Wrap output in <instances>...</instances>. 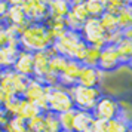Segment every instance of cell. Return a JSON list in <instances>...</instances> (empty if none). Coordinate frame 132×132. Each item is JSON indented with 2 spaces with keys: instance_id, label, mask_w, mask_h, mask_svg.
Here are the masks:
<instances>
[{
  "instance_id": "cell-1",
  "label": "cell",
  "mask_w": 132,
  "mask_h": 132,
  "mask_svg": "<svg viewBox=\"0 0 132 132\" xmlns=\"http://www.w3.org/2000/svg\"><path fill=\"white\" fill-rule=\"evenodd\" d=\"M18 43L21 51L34 54V52L49 49L54 45V40L51 39L48 30H46V25L43 22H31L19 34Z\"/></svg>"
},
{
  "instance_id": "cell-2",
  "label": "cell",
  "mask_w": 132,
  "mask_h": 132,
  "mask_svg": "<svg viewBox=\"0 0 132 132\" xmlns=\"http://www.w3.org/2000/svg\"><path fill=\"white\" fill-rule=\"evenodd\" d=\"M86 46L88 45L83 42V39H82L79 31L67 30V33L64 36L54 42L52 49L58 55H62V56H65L68 60H76L80 62Z\"/></svg>"
},
{
  "instance_id": "cell-3",
  "label": "cell",
  "mask_w": 132,
  "mask_h": 132,
  "mask_svg": "<svg viewBox=\"0 0 132 132\" xmlns=\"http://www.w3.org/2000/svg\"><path fill=\"white\" fill-rule=\"evenodd\" d=\"M68 90H70L74 108L83 110V111H90V113L94 111L98 100L102 96L101 88H86L82 85H74Z\"/></svg>"
},
{
  "instance_id": "cell-4",
  "label": "cell",
  "mask_w": 132,
  "mask_h": 132,
  "mask_svg": "<svg viewBox=\"0 0 132 132\" xmlns=\"http://www.w3.org/2000/svg\"><path fill=\"white\" fill-rule=\"evenodd\" d=\"M74 108L73 104L71 95H70V90L56 85L54 88H49V94H48V111L54 114H61L70 111Z\"/></svg>"
},
{
  "instance_id": "cell-5",
  "label": "cell",
  "mask_w": 132,
  "mask_h": 132,
  "mask_svg": "<svg viewBox=\"0 0 132 132\" xmlns=\"http://www.w3.org/2000/svg\"><path fill=\"white\" fill-rule=\"evenodd\" d=\"M80 36L83 39V42L89 46H95L98 49H102L107 42H105V31L102 28L101 22L98 18H89L86 19L80 28Z\"/></svg>"
},
{
  "instance_id": "cell-6",
  "label": "cell",
  "mask_w": 132,
  "mask_h": 132,
  "mask_svg": "<svg viewBox=\"0 0 132 132\" xmlns=\"http://www.w3.org/2000/svg\"><path fill=\"white\" fill-rule=\"evenodd\" d=\"M48 94H49V86H46L39 79L31 77L22 98L36 104L42 113H48Z\"/></svg>"
},
{
  "instance_id": "cell-7",
  "label": "cell",
  "mask_w": 132,
  "mask_h": 132,
  "mask_svg": "<svg viewBox=\"0 0 132 132\" xmlns=\"http://www.w3.org/2000/svg\"><path fill=\"white\" fill-rule=\"evenodd\" d=\"M94 117L95 119H101V120H113L117 119L120 116V105H119V100H116L111 95H104L98 100L95 108H94Z\"/></svg>"
},
{
  "instance_id": "cell-8",
  "label": "cell",
  "mask_w": 132,
  "mask_h": 132,
  "mask_svg": "<svg viewBox=\"0 0 132 132\" xmlns=\"http://www.w3.org/2000/svg\"><path fill=\"white\" fill-rule=\"evenodd\" d=\"M21 7L30 22H45L49 16L48 3L43 0H25Z\"/></svg>"
},
{
  "instance_id": "cell-9",
  "label": "cell",
  "mask_w": 132,
  "mask_h": 132,
  "mask_svg": "<svg viewBox=\"0 0 132 132\" xmlns=\"http://www.w3.org/2000/svg\"><path fill=\"white\" fill-rule=\"evenodd\" d=\"M122 65V62L119 60V55L116 51V46L113 45H105L100 52V61H98V68L102 73H111L116 71L119 67Z\"/></svg>"
},
{
  "instance_id": "cell-10",
  "label": "cell",
  "mask_w": 132,
  "mask_h": 132,
  "mask_svg": "<svg viewBox=\"0 0 132 132\" xmlns=\"http://www.w3.org/2000/svg\"><path fill=\"white\" fill-rule=\"evenodd\" d=\"M54 49L52 46L46 51H40V52H34L33 54V70H34V74H33V77L39 79V80H42L49 71V60H51V56L55 55Z\"/></svg>"
},
{
  "instance_id": "cell-11",
  "label": "cell",
  "mask_w": 132,
  "mask_h": 132,
  "mask_svg": "<svg viewBox=\"0 0 132 132\" xmlns=\"http://www.w3.org/2000/svg\"><path fill=\"white\" fill-rule=\"evenodd\" d=\"M105 73H102L98 67H85L82 65L80 74L77 79V85L86 86V88H100L104 80Z\"/></svg>"
},
{
  "instance_id": "cell-12",
  "label": "cell",
  "mask_w": 132,
  "mask_h": 132,
  "mask_svg": "<svg viewBox=\"0 0 132 132\" xmlns=\"http://www.w3.org/2000/svg\"><path fill=\"white\" fill-rule=\"evenodd\" d=\"M80 70H82V64L79 61L68 60L65 68L58 76L60 85L64 86V88H67V89H70L71 86L77 85V79H79V74H80Z\"/></svg>"
},
{
  "instance_id": "cell-13",
  "label": "cell",
  "mask_w": 132,
  "mask_h": 132,
  "mask_svg": "<svg viewBox=\"0 0 132 132\" xmlns=\"http://www.w3.org/2000/svg\"><path fill=\"white\" fill-rule=\"evenodd\" d=\"M19 51H21V48H19L18 40H9L5 48H0V68L2 70L12 68Z\"/></svg>"
},
{
  "instance_id": "cell-14",
  "label": "cell",
  "mask_w": 132,
  "mask_h": 132,
  "mask_svg": "<svg viewBox=\"0 0 132 132\" xmlns=\"http://www.w3.org/2000/svg\"><path fill=\"white\" fill-rule=\"evenodd\" d=\"M12 70L18 74H22L25 77H33L34 70H33V54L27 51H19L16 60L13 62Z\"/></svg>"
},
{
  "instance_id": "cell-15",
  "label": "cell",
  "mask_w": 132,
  "mask_h": 132,
  "mask_svg": "<svg viewBox=\"0 0 132 132\" xmlns=\"http://www.w3.org/2000/svg\"><path fill=\"white\" fill-rule=\"evenodd\" d=\"M3 24L7 25H13V27H18V28H22L24 30L28 24H31L30 21L27 19L24 11L21 6H9L6 12V16L3 19Z\"/></svg>"
},
{
  "instance_id": "cell-16",
  "label": "cell",
  "mask_w": 132,
  "mask_h": 132,
  "mask_svg": "<svg viewBox=\"0 0 132 132\" xmlns=\"http://www.w3.org/2000/svg\"><path fill=\"white\" fill-rule=\"evenodd\" d=\"M71 9V0H49L48 2V18L64 19Z\"/></svg>"
},
{
  "instance_id": "cell-17",
  "label": "cell",
  "mask_w": 132,
  "mask_h": 132,
  "mask_svg": "<svg viewBox=\"0 0 132 132\" xmlns=\"http://www.w3.org/2000/svg\"><path fill=\"white\" fill-rule=\"evenodd\" d=\"M94 114L90 111L83 110H76L74 111V122H73V132H85L89 131L92 123H94Z\"/></svg>"
},
{
  "instance_id": "cell-18",
  "label": "cell",
  "mask_w": 132,
  "mask_h": 132,
  "mask_svg": "<svg viewBox=\"0 0 132 132\" xmlns=\"http://www.w3.org/2000/svg\"><path fill=\"white\" fill-rule=\"evenodd\" d=\"M43 24L46 25V30H48L49 36L52 40H58L60 37H62L67 33V27L64 24V19H51L48 18Z\"/></svg>"
},
{
  "instance_id": "cell-19",
  "label": "cell",
  "mask_w": 132,
  "mask_h": 132,
  "mask_svg": "<svg viewBox=\"0 0 132 132\" xmlns=\"http://www.w3.org/2000/svg\"><path fill=\"white\" fill-rule=\"evenodd\" d=\"M40 113L42 111H40V108L37 107L36 104H33V102L21 98V104H19V110H18V116L16 117H21V119H24L27 122V120L39 116Z\"/></svg>"
},
{
  "instance_id": "cell-20",
  "label": "cell",
  "mask_w": 132,
  "mask_h": 132,
  "mask_svg": "<svg viewBox=\"0 0 132 132\" xmlns=\"http://www.w3.org/2000/svg\"><path fill=\"white\" fill-rule=\"evenodd\" d=\"M100 52L101 49L95 48V46H86L83 52V56L80 60V64L85 67H98V61H100Z\"/></svg>"
},
{
  "instance_id": "cell-21",
  "label": "cell",
  "mask_w": 132,
  "mask_h": 132,
  "mask_svg": "<svg viewBox=\"0 0 132 132\" xmlns=\"http://www.w3.org/2000/svg\"><path fill=\"white\" fill-rule=\"evenodd\" d=\"M86 11L92 18H100L107 9V0H85Z\"/></svg>"
},
{
  "instance_id": "cell-22",
  "label": "cell",
  "mask_w": 132,
  "mask_h": 132,
  "mask_svg": "<svg viewBox=\"0 0 132 132\" xmlns=\"http://www.w3.org/2000/svg\"><path fill=\"white\" fill-rule=\"evenodd\" d=\"M11 77H12V88H13L15 95L19 96V98H22L31 77H25V76H22V74L15 73L13 70H12V76H11Z\"/></svg>"
},
{
  "instance_id": "cell-23",
  "label": "cell",
  "mask_w": 132,
  "mask_h": 132,
  "mask_svg": "<svg viewBox=\"0 0 132 132\" xmlns=\"http://www.w3.org/2000/svg\"><path fill=\"white\" fill-rule=\"evenodd\" d=\"M116 51H117V55H119V60L122 62V65H126L129 58H131V55H132V42L128 40L126 37H123L116 45Z\"/></svg>"
},
{
  "instance_id": "cell-24",
  "label": "cell",
  "mask_w": 132,
  "mask_h": 132,
  "mask_svg": "<svg viewBox=\"0 0 132 132\" xmlns=\"http://www.w3.org/2000/svg\"><path fill=\"white\" fill-rule=\"evenodd\" d=\"M116 18H117V25L122 31L132 27V6L126 5L125 7H122L119 13L116 15Z\"/></svg>"
},
{
  "instance_id": "cell-25",
  "label": "cell",
  "mask_w": 132,
  "mask_h": 132,
  "mask_svg": "<svg viewBox=\"0 0 132 132\" xmlns=\"http://www.w3.org/2000/svg\"><path fill=\"white\" fill-rule=\"evenodd\" d=\"M67 62H68V58H65V56L58 55V54L52 55L51 60H49V71L56 74V76H60L62 73V70L65 68Z\"/></svg>"
},
{
  "instance_id": "cell-26",
  "label": "cell",
  "mask_w": 132,
  "mask_h": 132,
  "mask_svg": "<svg viewBox=\"0 0 132 132\" xmlns=\"http://www.w3.org/2000/svg\"><path fill=\"white\" fill-rule=\"evenodd\" d=\"M98 19H100V22H101L102 28H104L105 33H111V31L119 28V25H117V18H116V15H113V13L104 12Z\"/></svg>"
},
{
  "instance_id": "cell-27",
  "label": "cell",
  "mask_w": 132,
  "mask_h": 132,
  "mask_svg": "<svg viewBox=\"0 0 132 132\" xmlns=\"http://www.w3.org/2000/svg\"><path fill=\"white\" fill-rule=\"evenodd\" d=\"M3 132H27V122L21 117H9Z\"/></svg>"
},
{
  "instance_id": "cell-28",
  "label": "cell",
  "mask_w": 132,
  "mask_h": 132,
  "mask_svg": "<svg viewBox=\"0 0 132 132\" xmlns=\"http://www.w3.org/2000/svg\"><path fill=\"white\" fill-rule=\"evenodd\" d=\"M45 132H61L58 114L48 111L45 113Z\"/></svg>"
},
{
  "instance_id": "cell-29",
  "label": "cell",
  "mask_w": 132,
  "mask_h": 132,
  "mask_svg": "<svg viewBox=\"0 0 132 132\" xmlns=\"http://www.w3.org/2000/svg\"><path fill=\"white\" fill-rule=\"evenodd\" d=\"M27 132H45V113L27 120Z\"/></svg>"
},
{
  "instance_id": "cell-30",
  "label": "cell",
  "mask_w": 132,
  "mask_h": 132,
  "mask_svg": "<svg viewBox=\"0 0 132 132\" xmlns=\"http://www.w3.org/2000/svg\"><path fill=\"white\" fill-rule=\"evenodd\" d=\"M74 111L76 108H73L70 111L58 114V120H60L61 131H73V122H74Z\"/></svg>"
},
{
  "instance_id": "cell-31",
  "label": "cell",
  "mask_w": 132,
  "mask_h": 132,
  "mask_svg": "<svg viewBox=\"0 0 132 132\" xmlns=\"http://www.w3.org/2000/svg\"><path fill=\"white\" fill-rule=\"evenodd\" d=\"M108 132H128V123L120 117L108 120Z\"/></svg>"
},
{
  "instance_id": "cell-32",
  "label": "cell",
  "mask_w": 132,
  "mask_h": 132,
  "mask_svg": "<svg viewBox=\"0 0 132 132\" xmlns=\"http://www.w3.org/2000/svg\"><path fill=\"white\" fill-rule=\"evenodd\" d=\"M122 39H123V31L120 30V28L111 31V33H105V42H107V45L116 46Z\"/></svg>"
},
{
  "instance_id": "cell-33",
  "label": "cell",
  "mask_w": 132,
  "mask_h": 132,
  "mask_svg": "<svg viewBox=\"0 0 132 132\" xmlns=\"http://www.w3.org/2000/svg\"><path fill=\"white\" fill-rule=\"evenodd\" d=\"M90 132H108V122L101 119H95L90 126Z\"/></svg>"
},
{
  "instance_id": "cell-34",
  "label": "cell",
  "mask_w": 132,
  "mask_h": 132,
  "mask_svg": "<svg viewBox=\"0 0 132 132\" xmlns=\"http://www.w3.org/2000/svg\"><path fill=\"white\" fill-rule=\"evenodd\" d=\"M9 42V37H7L6 33V27L3 22H0V48H5Z\"/></svg>"
},
{
  "instance_id": "cell-35",
  "label": "cell",
  "mask_w": 132,
  "mask_h": 132,
  "mask_svg": "<svg viewBox=\"0 0 132 132\" xmlns=\"http://www.w3.org/2000/svg\"><path fill=\"white\" fill-rule=\"evenodd\" d=\"M7 9H9V5L6 3V0H0V22H3Z\"/></svg>"
},
{
  "instance_id": "cell-36",
  "label": "cell",
  "mask_w": 132,
  "mask_h": 132,
  "mask_svg": "<svg viewBox=\"0 0 132 132\" xmlns=\"http://www.w3.org/2000/svg\"><path fill=\"white\" fill-rule=\"evenodd\" d=\"M7 120H9V116H7V113L3 110V108L0 107V129L3 131V128L6 126Z\"/></svg>"
},
{
  "instance_id": "cell-37",
  "label": "cell",
  "mask_w": 132,
  "mask_h": 132,
  "mask_svg": "<svg viewBox=\"0 0 132 132\" xmlns=\"http://www.w3.org/2000/svg\"><path fill=\"white\" fill-rule=\"evenodd\" d=\"M25 0H6V3L9 6H22Z\"/></svg>"
},
{
  "instance_id": "cell-38",
  "label": "cell",
  "mask_w": 132,
  "mask_h": 132,
  "mask_svg": "<svg viewBox=\"0 0 132 132\" xmlns=\"http://www.w3.org/2000/svg\"><path fill=\"white\" fill-rule=\"evenodd\" d=\"M123 37H126L128 40L132 42V27H129V28H126V30L123 31Z\"/></svg>"
},
{
  "instance_id": "cell-39",
  "label": "cell",
  "mask_w": 132,
  "mask_h": 132,
  "mask_svg": "<svg viewBox=\"0 0 132 132\" xmlns=\"http://www.w3.org/2000/svg\"><path fill=\"white\" fill-rule=\"evenodd\" d=\"M3 102H5V95H3V92L0 90V107L3 105Z\"/></svg>"
},
{
  "instance_id": "cell-40",
  "label": "cell",
  "mask_w": 132,
  "mask_h": 132,
  "mask_svg": "<svg viewBox=\"0 0 132 132\" xmlns=\"http://www.w3.org/2000/svg\"><path fill=\"white\" fill-rule=\"evenodd\" d=\"M128 132H132V120L128 123Z\"/></svg>"
},
{
  "instance_id": "cell-41",
  "label": "cell",
  "mask_w": 132,
  "mask_h": 132,
  "mask_svg": "<svg viewBox=\"0 0 132 132\" xmlns=\"http://www.w3.org/2000/svg\"><path fill=\"white\" fill-rule=\"evenodd\" d=\"M126 65H129L132 68V55H131V58H129V61H128V64H126Z\"/></svg>"
},
{
  "instance_id": "cell-42",
  "label": "cell",
  "mask_w": 132,
  "mask_h": 132,
  "mask_svg": "<svg viewBox=\"0 0 132 132\" xmlns=\"http://www.w3.org/2000/svg\"><path fill=\"white\" fill-rule=\"evenodd\" d=\"M3 71H5V70H2V68H0V79H2V76H3Z\"/></svg>"
},
{
  "instance_id": "cell-43",
  "label": "cell",
  "mask_w": 132,
  "mask_h": 132,
  "mask_svg": "<svg viewBox=\"0 0 132 132\" xmlns=\"http://www.w3.org/2000/svg\"><path fill=\"white\" fill-rule=\"evenodd\" d=\"M128 5H129V6H132V0H128Z\"/></svg>"
},
{
  "instance_id": "cell-44",
  "label": "cell",
  "mask_w": 132,
  "mask_h": 132,
  "mask_svg": "<svg viewBox=\"0 0 132 132\" xmlns=\"http://www.w3.org/2000/svg\"><path fill=\"white\" fill-rule=\"evenodd\" d=\"M61 132H73V131H61Z\"/></svg>"
},
{
  "instance_id": "cell-45",
  "label": "cell",
  "mask_w": 132,
  "mask_h": 132,
  "mask_svg": "<svg viewBox=\"0 0 132 132\" xmlns=\"http://www.w3.org/2000/svg\"><path fill=\"white\" fill-rule=\"evenodd\" d=\"M43 2H46V3H48V2H49V0H43Z\"/></svg>"
},
{
  "instance_id": "cell-46",
  "label": "cell",
  "mask_w": 132,
  "mask_h": 132,
  "mask_svg": "<svg viewBox=\"0 0 132 132\" xmlns=\"http://www.w3.org/2000/svg\"><path fill=\"white\" fill-rule=\"evenodd\" d=\"M85 132H90V129H89V131H85Z\"/></svg>"
}]
</instances>
